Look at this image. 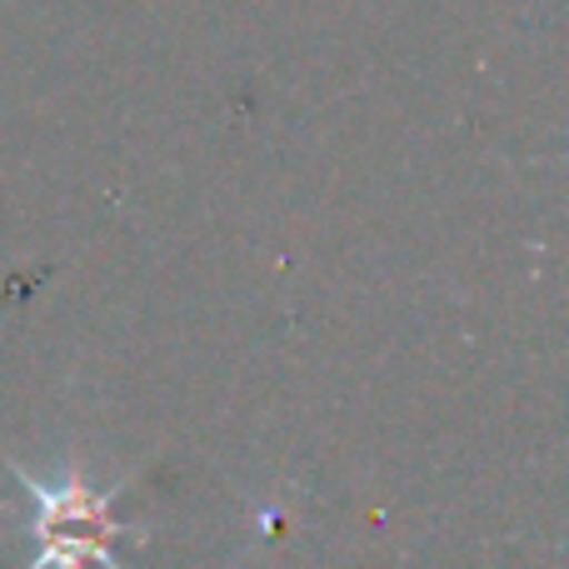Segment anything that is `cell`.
<instances>
[{"mask_svg": "<svg viewBox=\"0 0 569 569\" xmlns=\"http://www.w3.org/2000/svg\"><path fill=\"white\" fill-rule=\"evenodd\" d=\"M20 480L30 485V495H36V505H40V520H36L40 555L30 569H86V565L120 569L116 555H110V540L126 535V525L110 520L116 495L90 490L80 475H66V480H56V485H40L20 470Z\"/></svg>", "mask_w": 569, "mask_h": 569, "instance_id": "1", "label": "cell"}]
</instances>
